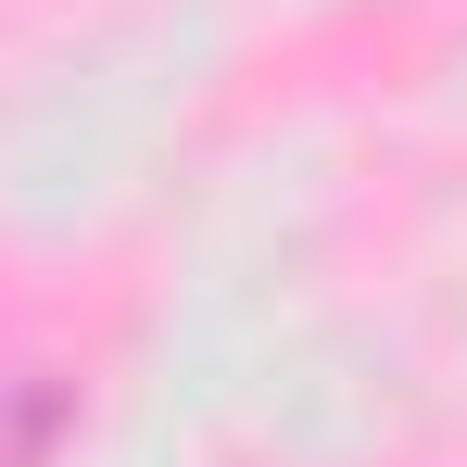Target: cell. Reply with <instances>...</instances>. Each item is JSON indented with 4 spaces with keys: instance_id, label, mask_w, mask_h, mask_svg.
Instances as JSON below:
<instances>
[{
    "instance_id": "1",
    "label": "cell",
    "mask_w": 467,
    "mask_h": 467,
    "mask_svg": "<svg viewBox=\"0 0 467 467\" xmlns=\"http://www.w3.org/2000/svg\"><path fill=\"white\" fill-rule=\"evenodd\" d=\"M51 430H64V379H13L0 391V467H38Z\"/></svg>"
}]
</instances>
